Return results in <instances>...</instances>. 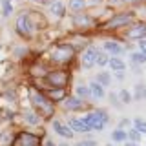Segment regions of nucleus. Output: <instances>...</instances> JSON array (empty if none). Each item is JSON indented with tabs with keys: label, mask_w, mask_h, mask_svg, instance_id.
Masks as SVG:
<instances>
[{
	"label": "nucleus",
	"mask_w": 146,
	"mask_h": 146,
	"mask_svg": "<svg viewBox=\"0 0 146 146\" xmlns=\"http://www.w3.org/2000/svg\"><path fill=\"white\" fill-rule=\"evenodd\" d=\"M95 57H97V49L95 48H86L84 51H82L80 55V62H82V66L84 68H93L95 66Z\"/></svg>",
	"instance_id": "9"
},
{
	"label": "nucleus",
	"mask_w": 146,
	"mask_h": 146,
	"mask_svg": "<svg viewBox=\"0 0 146 146\" xmlns=\"http://www.w3.org/2000/svg\"><path fill=\"white\" fill-rule=\"evenodd\" d=\"M95 82H99L100 86H104V88H108L110 84H111V77H110V73L108 71H100V73H97V77H95Z\"/></svg>",
	"instance_id": "19"
},
{
	"label": "nucleus",
	"mask_w": 146,
	"mask_h": 146,
	"mask_svg": "<svg viewBox=\"0 0 146 146\" xmlns=\"http://www.w3.org/2000/svg\"><path fill=\"white\" fill-rule=\"evenodd\" d=\"M126 135H128V141H131V143H141V137H143V133H139L135 128L126 130Z\"/></svg>",
	"instance_id": "26"
},
{
	"label": "nucleus",
	"mask_w": 146,
	"mask_h": 146,
	"mask_svg": "<svg viewBox=\"0 0 146 146\" xmlns=\"http://www.w3.org/2000/svg\"><path fill=\"white\" fill-rule=\"evenodd\" d=\"M119 99H121L122 104H130L133 97H131V93H130L128 90H121V91H119Z\"/></svg>",
	"instance_id": "29"
},
{
	"label": "nucleus",
	"mask_w": 146,
	"mask_h": 146,
	"mask_svg": "<svg viewBox=\"0 0 146 146\" xmlns=\"http://www.w3.org/2000/svg\"><path fill=\"white\" fill-rule=\"evenodd\" d=\"M58 146H70V144H66V143H62V144H58Z\"/></svg>",
	"instance_id": "38"
},
{
	"label": "nucleus",
	"mask_w": 146,
	"mask_h": 146,
	"mask_svg": "<svg viewBox=\"0 0 146 146\" xmlns=\"http://www.w3.org/2000/svg\"><path fill=\"white\" fill-rule=\"evenodd\" d=\"M115 77L119 80H122V79H124V71H115Z\"/></svg>",
	"instance_id": "33"
},
{
	"label": "nucleus",
	"mask_w": 146,
	"mask_h": 146,
	"mask_svg": "<svg viewBox=\"0 0 146 146\" xmlns=\"http://www.w3.org/2000/svg\"><path fill=\"white\" fill-rule=\"evenodd\" d=\"M68 126H70L75 133H86V131H91L90 128L82 122V119H77V117H71L70 122H68Z\"/></svg>",
	"instance_id": "15"
},
{
	"label": "nucleus",
	"mask_w": 146,
	"mask_h": 146,
	"mask_svg": "<svg viewBox=\"0 0 146 146\" xmlns=\"http://www.w3.org/2000/svg\"><path fill=\"white\" fill-rule=\"evenodd\" d=\"M108 66L111 68L113 71H124L126 70V64H124V60H122L121 57H110Z\"/></svg>",
	"instance_id": "17"
},
{
	"label": "nucleus",
	"mask_w": 146,
	"mask_h": 146,
	"mask_svg": "<svg viewBox=\"0 0 146 146\" xmlns=\"http://www.w3.org/2000/svg\"><path fill=\"white\" fill-rule=\"evenodd\" d=\"M131 20H133V15H131V13H119V15H113L106 22V27L108 29H117V27L131 24Z\"/></svg>",
	"instance_id": "7"
},
{
	"label": "nucleus",
	"mask_w": 146,
	"mask_h": 146,
	"mask_svg": "<svg viewBox=\"0 0 146 146\" xmlns=\"http://www.w3.org/2000/svg\"><path fill=\"white\" fill-rule=\"evenodd\" d=\"M71 11H82L86 7V0H70Z\"/></svg>",
	"instance_id": "28"
},
{
	"label": "nucleus",
	"mask_w": 146,
	"mask_h": 146,
	"mask_svg": "<svg viewBox=\"0 0 146 146\" xmlns=\"http://www.w3.org/2000/svg\"><path fill=\"white\" fill-rule=\"evenodd\" d=\"M139 51L146 55V38H143V40H139Z\"/></svg>",
	"instance_id": "32"
},
{
	"label": "nucleus",
	"mask_w": 146,
	"mask_h": 146,
	"mask_svg": "<svg viewBox=\"0 0 146 146\" xmlns=\"http://www.w3.org/2000/svg\"><path fill=\"white\" fill-rule=\"evenodd\" d=\"M2 6H4L2 15H4V17H9V15L13 13V7H11V4H9V0H2Z\"/></svg>",
	"instance_id": "30"
},
{
	"label": "nucleus",
	"mask_w": 146,
	"mask_h": 146,
	"mask_svg": "<svg viewBox=\"0 0 146 146\" xmlns=\"http://www.w3.org/2000/svg\"><path fill=\"white\" fill-rule=\"evenodd\" d=\"M44 95L51 100V102H62V100L68 97V91H66V88H48L44 91Z\"/></svg>",
	"instance_id": "8"
},
{
	"label": "nucleus",
	"mask_w": 146,
	"mask_h": 146,
	"mask_svg": "<svg viewBox=\"0 0 146 146\" xmlns=\"http://www.w3.org/2000/svg\"><path fill=\"white\" fill-rule=\"evenodd\" d=\"M73 55H75V51H73L71 46L57 44V48H55V51L51 55V60L53 62H58V64H66V62H70L71 58H73Z\"/></svg>",
	"instance_id": "6"
},
{
	"label": "nucleus",
	"mask_w": 146,
	"mask_h": 146,
	"mask_svg": "<svg viewBox=\"0 0 146 146\" xmlns=\"http://www.w3.org/2000/svg\"><path fill=\"white\" fill-rule=\"evenodd\" d=\"M104 51L106 53H111L113 57H121L122 53H124V48H122V44L115 42V40H108V42H104Z\"/></svg>",
	"instance_id": "14"
},
{
	"label": "nucleus",
	"mask_w": 146,
	"mask_h": 146,
	"mask_svg": "<svg viewBox=\"0 0 146 146\" xmlns=\"http://www.w3.org/2000/svg\"><path fill=\"white\" fill-rule=\"evenodd\" d=\"M62 102H64V108L70 110V111H71V110H73V111H79V110H82V108H84V104H86L84 100L79 99L77 95H73V97H66Z\"/></svg>",
	"instance_id": "12"
},
{
	"label": "nucleus",
	"mask_w": 146,
	"mask_h": 146,
	"mask_svg": "<svg viewBox=\"0 0 146 146\" xmlns=\"http://www.w3.org/2000/svg\"><path fill=\"white\" fill-rule=\"evenodd\" d=\"M91 2H95V4H99V2H102V0H91Z\"/></svg>",
	"instance_id": "37"
},
{
	"label": "nucleus",
	"mask_w": 146,
	"mask_h": 146,
	"mask_svg": "<svg viewBox=\"0 0 146 146\" xmlns=\"http://www.w3.org/2000/svg\"><path fill=\"white\" fill-rule=\"evenodd\" d=\"M40 143H42V137L33 131H18L13 137L11 146H40Z\"/></svg>",
	"instance_id": "3"
},
{
	"label": "nucleus",
	"mask_w": 146,
	"mask_h": 146,
	"mask_svg": "<svg viewBox=\"0 0 146 146\" xmlns=\"http://www.w3.org/2000/svg\"><path fill=\"white\" fill-rule=\"evenodd\" d=\"M44 80L48 82L51 88H66L70 82V73L64 70H55L44 75Z\"/></svg>",
	"instance_id": "4"
},
{
	"label": "nucleus",
	"mask_w": 146,
	"mask_h": 146,
	"mask_svg": "<svg viewBox=\"0 0 146 146\" xmlns=\"http://www.w3.org/2000/svg\"><path fill=\"white\" fill-rule=\"evenodd\" d=\"M126 146H139V143H131L130 141V143H126Z\"/></svg>",
	"instance_id": "34"
},
{
	"label": "nucleus",
	"mask_w": 146,
	"mask_h": 146,
	"mask_svg": "<svg viewBox=\"0 0 146 146\" xmlns=\"http://www.w3.org/2000/svg\"><path fill=\"white\" fill-rule=\"evenodd\" d=\"M111 4H117V2H128V0H110Z\"/></svg>",
	"instance_id": "36"
},
{
	"label": "nucleus",
	"mask_w": 146,
	"mask_h": 146,
	"mask_svg": "<svg viewBox=\"0 0 146 146\" xmlns=\"http://www.w3.org/2000/svg\"><path fill=\"white\" fill-rule=\"evenodd\" d=\"M53 130L57 131L60 137H64V139H73V135H75V131H73L70 126L60 122V121H57V119L53 121Z\"/></svg>",
	"instance_id": "10"
},
{
	"label": "nucleus",
	"mask_w": 146,
	"mask_h": 146,
	"mask_svg": "<svg viewBox=\"0 0 146 146\" xmlns=\"http://www.w3.org/2000/svg\"><path fill=\"white\" fill-rule=\"evenodd\" d=\"M44 144H46V146H57V144H53V143H51V141H46V143H44Z\"/></svg>",
	"instance_id": "35"
},
{
	"label": "nucleus",
	"mask_w": 146,
	"mask_h": 146,
	"mask_svg": "<svg viewBox=\"0 0 146 146\" xmlns=\"http://www.w3.org/2000/svg\"><path fill=\"white\" fill-rule=\"evenodd\" d=\"M133 99L135 100H144L146 99V86L144 84H137L133 90Z\"/></svg>",
	"instance_id": "24"
},
{
	"label": "nucleus",
	"mask_w": 146,
	"mask_h": 146,
	"mask_svg": "<svg viewBox=\"0 0 146 146\" xmlns=\"http://www.w3.org/2000/svg\"><path fill=\"white\" fill-rule=\"evenodd\" d=\"M73 24H75V26H80V27H84V26L93 24V18H91L90 15H75V17H73Z\"/></svg>",
	"instance_id": "18"
},
{
	"label": "nucleus",
	"mask_w": 146,
	"mask_h": 146,
	"mask_svg": "<svg viewBox=\"0 0 146 146\" xmlns=\"http://www.w3.org/2000/svg\"><path fill=\"white\" fill-rule=\"evenodd\" d=\"M111 139L115 141V143H124V141H128L126 130H122V128H117V130H113V131H111Z\"/></svg>",
	"instance_id": "22"
},
{
	"label": "nucleus",
	"mask_w": 146,
	"mask_h": 146,
	"mask_svg": "<svg viewBox=\"0 0 146 146\" xmlns=\"http://www.w3.org/2000/svg\"><path fill=\"white\" fill-rule=\"evenodd\" d=\"M77 146H97V143H95L93 139H84V141H80Z\"/></svg>",
	"instance_id": "31"
},
{
	"label": "nucleus",
	"mask_w": 146,
	"mask_h": 146,
	"mask_svg": "<svg viewBox=\"0 0 146 146\" xmlns=\"http://www.w3.org/2000/svg\"><path fill=\"white\" fill-rule=\"evenodd\" d=\"M108 62H110V55L104 51H97V57H95V66H100V68H104V66H108Z\"/></svg>",
	"instance_id": "21"
},
{
	"label": "nucleus",
	"mask_w": 146,
	"mask_h": 146,
	"mask_svg": "<svg viewBox=\"0 0 146 146\" xmlns=\"http://www.w3.org/2000/svg\"><path fill=\"white\" fill-rule=\"evenodd\" d=\"M128 38H133V40H143L146 38V24H135L131 26V29H128Z\"/></svg>",
	"instance_id": "13"
},
{
	"label": "nucleus",
	"mask_w": 146,
	"mask_h": 146,
	"mask_svg": "<svg viewBox=\"0 0 146 146\" xmlns=\"http://www.w3.org/2000/svg\"><path fill=\"white\" fill-rule=\"evenodd\" d=\"M29 99H31V104H33L35 111L38 113L40 117H44V119L53 117L55 106H53L51 100L44 95V91H29Z\"/></svg>",
	"instance_id": "1"
},
{
	"label": "nucleus",
	"mask_w": 146,
	"mask_h": 146,
	"mask_svg": "<svg viewBox=\"0 0 146 146\" xmlns=\"http://www.w3.org/2000/svg\"><path fill=\"white\" fill-rule=\"evenodd\" d=\"M75 95L79 99H82V100H88L90 99V90H88V86H84V84H79L75 88Z\"/></svg>",
	"instance_id": "23"
},
{
	"label": "nucleus",
	"mask_w": 146,
	"mask_h": 146,
	"mask_svg": "<svg viewBox=\"0 0 146 146\" xmlns=\"http://www.w3.org/2000/svg\"><path fill=\"white\" fill-rule=\"evenodd\" d=\"M24 121L27 124H31V126H36V124H40V115L36 111H26L24 113Z\"/></svg>",
	"instance_id": "20"
},
{
	"label": "nucleus",
	"mask_w": 146,
	"mask_h": 146,
	"mask_svg": "<svg viewBox=\"0 0 146 146\" xmlns=\"http://www.w3.org/2000/svg\"><path fill=\"white\" fill-rule=\"evenodd\" d=\"M106 146H110V144H106Z\"/></svg>",
	"instance_id": "39"
},
{
	"label": "nucleus",
	"mask_w": 146,
	"mask_h": 146,
	"mask_svg": "<svg viewBox=\"0 0 146 146\" xmlns=\"http://www.w3.org/2000/svg\"><path fill=\"white\" fill-rule=\"evenodd\" d=\"M49 11H51V15H53V17L62 18L64 15H66V6H64L62 0H55L51 6H49Z\"/></svg>",
	"instance_id": "16"
},
{
	"label": "nucleus",
	"mask_w": 146,
	"mask_h": 146,
	"mask_svg": "<svg viewBox=\"0 0 146 146\" xmlns=\"http://www.w3.org/2000/svg\"><path fill=\"white\" fill-rule=\"evenodd\" d=\"M82 122L90 128V130H102L110 122V115L104 110H95V111H88L86 115H82Z\"/></svg>",
	"instance_id": "2"
},
{
	"label": "nucleus",
	"mask_w": 146,
	"mask_h": 146,
	"mask_svg": "<svg viewBox=\"0 0 146 146\" xmlns=\"http://www.w3.org/2000/svg\"><path fill=\"white\" fill-rule=\"evenodd\" d=\"M131 58V64H137V66H141V64H146V55L141 53V51H133L130 55Z\"/></svg>",
	"instance_id": "25"
},
{
	"label": "nucleus",
	"mask_w": 146,
	"mask_h": 146,
	"mask_svg": "<svg viewBox=\"0 0 146 146\" xmlns=\"http://www.w3.org/2000/svg\"><path fill=\"white\" fill-rule=\"evenodd\" d=\"M133 128L139 131V133H146V121L141 119V117H135L133 119Z\"/></svg>",
	"instance_id": "27"
},
{
	"label": "nucleus",
	"mask_w": 146,
	"mask_h": 146,
	"mask_svg": "<svg viewBox=\"0 0 146 146\" xmlns=\"http://www.w3.org/2000/svg\"><path fill=\"white\" fill-rule=\"evenodd\" d=\"M15 27H17V33L20 36H24V38H29V36L33 35V31H35V24H33V20L29 18L27 13H20V15L17 17Z\"/></svg>",
	"instance_id": "5"
},
{
	"label": "nucleus",
	"mask_w": 146,
	"mask_h": 146,
	"mask_svg": "<svg viewBox=\"0 0 146 146\" xmlns=\"http://www.w3.org/2000/svg\"><path fill=\"white\" fill-rule=\"evenodd\" d=\"M88 90H90V97L95 99V100H102L106 97V90H104V86H100L99 82H90L88 84Z\"/></svg>",
	"instance_id": "11"
}]
</instances>
